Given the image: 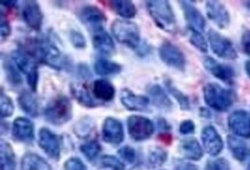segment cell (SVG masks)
Returning a JSON list of instances; mask_svg holds the SVG:
<instances>
[{
  "label": "cell",
  "mask_w": 250,
  "mask_h": 170,
  "mask_svg": "<svg viewBox=\"0 0 250 170\" xmlns=\"http://www.w3.org/2000/svg\"><path fill=\"white\" fill-rule=\"evenodd\" d=\"M107 5L110 6L112 11H114L120 17L130 19L136 15V7L131 1H108Z\"/></svg>",
  "instance_id": "cell-29"
},
{
  "label": "cell",
  "mask_w": 250,
  "mask_h": 170,
  "mask_svg": "<svg viewBox=\"0 0 250 170\" xmlns=\"http://www.w3.org/2000/svg\"><path fill=\"white\" fill-rule=\"evenodd\" d=\"M166 88H167L169 94H171L173 97H174L175 100L179 102V105H180V107L182 108V110L188 111L189 108H190V102H189V98L185 94H182L180 90L176 89L175 86L173 85V83L171 81H166Z\"/></svg>",
  "instance_id": "cell-33"
},
{
  "label": "cell",
  "mask_w": 250,
  "mask_h": 170,
  "mask_svg": "<svg viewBox=\"0 0 250 170\" xmlns=\"http://www.w3.org/2000/svg\"><path fill=\"white\" fill-rule=\"evenodd\" d=\"M202 143H203L204 150L210 155L216 156L223 151L224 143L220 134L212 126L205 127L202 131Z\"/></svg>",
  "instance_id": "cell-13"
},
{
  "label": "cell",
  "mask_w": 250,
  "mask_h": 170,
  "mask_svg": "<svg viewBox=\"0 0 250 170\" xmlns=\"http://www.w3.org/2000/svg\"><path fill=\"white\" fill-rule=\"evenodd\" d=\"M38 143H40L41 149L45 152L50 158L58 160L62 152V143L60 138L52 131L42 128L40 130V136H38Z\"/></svg>",
  "instance_id": "cell-10"
},
{
  "label": "cell",
  "mask_w": 250,
  "mask_h": 170,
  "mask_svg": "<svg viewBox=\"0 0 250 170\" xmlns=\"http://www.w3.org/2000/svg\"><path fill=\"white\" fill-rule=\"evenodd\" d=\"M65 170H86V168L81 160L78 158H72L66 161Z\"/></svg>",
  "instance_id": "cell-42"
},
{
  "label": "cell",
  "mask_w": 250,
  "mask_h": 170,
  "mask_svg": "<svg viewBox=\"0 0 250 170\" xmlns=\"http://www.w3.org/2000/svg\"><path fill=\"white\" fill-rule=\"evenodd\" d=\"M13 112H14V104H13L12 99L1 91L0 94V113H1V117L6 118L12 116Z\"/></svg>",
  "instance_id": "cell-35"
},
{
  "label": "cell",
  "mask_w": 250,
  "mask_h": 170,
  "mask_svg": "<svg viewBox=\"0 0 250 170\" xmlns=\"http://www.w3.org/2000/svg\"><path fill=\"white\" fill-rule=\"evenodd\" d=\"M121 70H123V67L119 63L113 62V61H108L106 59H98L95 62V72L98 75H114V74H119Z\"/></svg>",
  "instance_id": "cell-30"
},
{
  "label": "cell",
  "mask_w": 250,
  "mask_h": 170,
  "mask_svg": "<svg viewBox=\"0 0 250 170\" xmlns=\"http://www.w3.org/2000/svg\"><path fill=\"white\" fill-rule=\"evenodd\" d=\"M80 19L90 27L92 31L103 29V23L106 21V17L101 9L96 6H84L80 11Z\"/></svg>",
  "instance_id": "cell-18"
},
{
  "label": "cell",
  "mask_w": 250,
  "mask_h": 170,
  "mask_svg": "<svg viewBox=\"0 0 250 170\" xmlns=\"http://www.w3.org/2000/svg\"><path fill=\"white\" fill-rule=\"evenodd\" d=\"M22 18L25 24L33 30L38 31L43 23V13L41 11L40 5L37 1L25 2L22 8Z\"/></svg>",
  "instance_id": "cell-17"
},
{
  "label": "cell",
  "mask_w": 250,
  "mask_h": 170,
  "mask_svg": "<svg viewBox=\"0 0 250 170\" xmlns=\"http://www.w3.org/2000/svg\"><path fill=\"white\" fill-rule=\"evenodd\" d=\"M146 8H148L149 14L151 15L152 20L160 29L167 31V33H175L176 28H178L175 15L168 1L166 0L146 1Z\"/></svg>",
  "instance_id": "cell-2"
},
{
  "label": "cell",
  "mask_w": 250,
  "mask_h": 170,
  "mask_svg": "<svg viewBox=\"0 0 250 170\" xmlns=\"http://www.w3.org/2000/svg\"><path fill=\"white\" fill-rule=\"evenodd\" d=\"M195 131V124L193 121L186 120L180 124V132L182 134H190Z\"/></svg>",
  "instance_id": "cell-43"
},
{
  "label": "cell",
  "mask_w": 250,
  "mask_h": 170,
  "mask_svg": "<svg viewBox=\"0 0 250 170\" xmlns=\"http://www.w3.org/2000/svg\"><path fill=\"white\" fill-rule=\"evenodd\" d=\"M205 69L209 72L211 75H213L216 78L220 81L227 83V84H233L234 77H235V72L232 67L222 65V63L217 62L212 57H205L204 61Z\"/></svg>",
  "instance_id": "cell-12"
},
{
  "label": "cell",
  "mask_w": 250,
  "mask_h": 170,
  "mask_svg": "<svg viewBox=\"0 0 250 170\" xmlns=\"http://www.w3.org/2000/svg\"><path fill=\"white\" fill-rule=\"evenodd\" d=\"M92 92L95 97L102 101H111L115 95V89L110 82L105 79H97L94 82Z\"/></svg>",
  "instance_id": "cell-25"
},
{
  "label": "cell",
  "mask_w": 250,
  "mask_h": 170,
  "mask_svg": "<svg viewBox=\"0 0 250 170\" xmlns=\"http://www.w3.org/2000/svg\"><path fill=\"white\" fill-rule=\"evenodd\" d=\"M242 49L245 51L246 54L250 56V30L249 29H246L242 34Z\"/></svg>",
  "instance_id": "cell-45"
},
{
  "label": "cell",
  "mask_w": 250,
  "mask_h": 170,
  "mask_svg": "<svg viewBox=\"0 0 250 170\" xmlns=\"http://www.w3.org/2000/svg\"><path fill=\"white\" fill-rule=\"evenodd\" d=\"M103 138L106 143L118 145L124 140V128L120 121L114 117L105 118L103 123Z\"/></svg>",
  "instance_id": "cell-14"
},
{
  "label": "cell",
  "mask_w": 250,
  "mask_h": 170,
  "mask_svg": "<svg viewBox=\"0 0 250 170\" xmlns=\"http://www.w3.org/2000/svg\"><path fill=\"white\" fill-rule=\"evenodd\" d=\"M180 5L182 7V11H184L186 21H187L189 29H193V30L202 33L205 27V20L203 15L201 14V12L195 7L193 2L181 1Z\"/></svg>",
  "instance_id": "cell-20"
},
{
  "label": "cell",
  "mask_w": 250,
  "mask_h": 170,
  "mask_svg": "<svg viewBox=\"0 0 250 170\" xmlns=\"http://www.w3.org/2000/svg\"><path fill=\"white\" fill-rule=\"evenodd\" d=\"M204 100L205 104L218 112H225L233 104V95L229 90L224 89L223 86L210 83L204 88Z\"/></svg>",
  "instance_id": "cell-4"
},
{
  "label": "cell",
  "mask_w": 250,
  "mask_h": 170,
  "mask_svg": "<svg viewBox=\"0 0 250 170\" xmlns=\"http://www.w3.org/2000/svg\"><path fill=\"white\" fill-rule=\"evenodd\" d=\"M174 170H198L196 166L191 165V163H179L175 167Z\"/></svg>",
  "instance_id": "cell-46"
},
{
  "label": "cell",
  "mask_w": 250,
  "mask_h": 170,
  "mask_svg": "<svg viewBox=\"0 0 250 170\" xmlns=\"http://www.w3.org/2000/svg\"><path fill=\"white\" fill-rule=\"evenodd\" d=\"M120 100L124 107L128 111L143 112L149 110L150 100L144 95L135 94L128 89H124L120 92Z\"/></svg>",
  "instance_id": "cell-15"
},
{
  "label": "cell",
  "mask_w": 250,
  "mask_h": 170,
  "mask_svg": "<svg viewBox=\"0 0 250 170\" xmlns=\"http://www.w3.org/2000/svg\"><path fill=\"white\" fill-rule=\"evenodd\" d=\"M180 152L185 158L193 160V161H197L203 156V150H202L200 143L194 138H189V139H185L184 142H181Z\"/></svg>",
  "instance_id": "cell-23"
},
{
  "label": "cell",
  "mask_w": 250,
  "mask_h": 170,
  "mask_svg": "<svg viewBox=\"0 0 250 170\" xmlns=\"http://www.w3.org/2000/svg\"><path fill=\"white\" fill-rule=\"evenodd\" d=\"M245 5L247 6V8H248L249 11H250V1H246V2H245Z\"/></svg>",
  "instance_id": "cell-48"
},
{
  "label": "cell",
  "mask_w": 250,
  "mask_h": 170,
  "mask_svg": "<svg viewBox=\"0 0 250 170\" xmlns=\"http://www.w3.org/2000/svg\"><path fill=\"white\" fill-rule=\"evenodd\" d=\"M229 127L238 137H250V114L246 111H235L229 118Z\"/></svg>",
  "instance_id": "cell-11"
},
{
  "label": "cell",
  "mask_w": 250,
  "mask_h": 170,
  "mask_svg": "<svg viewBox=\"0 0 250 170\" xmlns=\"http://www.w3.org/2000/svg\"><path fill=\"white\" fill-rule=\"evenodd\" d=\"M92 44H94L95 49L102 54L111 56V54H113L115 52L114 41L104 29H98V30L94 31Z\"/></svg>",
  "instance_id": "cell-21"
},
{
  "label": "cell",
  "mask_w": 250,
  "mask_h": 170,
  "mask_svg": "<svg viewBox=\"0 0 250 170\" xmlns=\"http://www.w3.org/2000/svg\"><path fill=\"white\" fill-rule=\"evenodd\" d=\"M11 59L15 63L19 72L23 73L25 75L31 91H36L38 84V66L34 57L25 53L24 51L19 50L13 52Z\"/></svg>",
  "instance_id": "cell-6"
},
{
  "label": "cell",
  "mask_w": 250,
  "mask_h": 170,
  "mask_svg": "<svg viewBox=\"0 0 250 170\" xmlns=\"http://www.w3.org/2000/svg\"><path fill=\"white\" fill-rule=\"evenodd\" d=\"M112 34L119 43L130 49L139 47L141 41L140 29L135 23L126 20H117L112 23Z\"/></svg>",
  "instance_id": "cell-5"
},
{
  "label": "cell",
  "mask_w": 250,
  "mask_h": 170,
  "mask_svg": "<svg viewBox=\"0 0 250 170\" xmlns=\"http://www.w3.org/2000/svg\"><path fill=\"white\" fill-rule=\"evenodd\" d=\"M229 147L233 156L239 161H245L250 155V150L247 144L239 137L229 136Z\"/></svg>",
  "instance_id": "cell-27"
},
{
  "label": "cell",
  "mask_w": 250,
  "mask_h": 170,
  "mask_svg": "<svg viewBox=\"0 0 250 170\" xmlns=\"http://www.w3.org/2000/svg\"><path fill=\"white\" fill-rule=\"evenodd\" d=\"M0 25H1V27H0V31H1V39L2 40L7 39L9 35L12 33V28L11 25H9L8 21L5 20L4 17H1V24Z\"/></svg>",
  "instance_id": "cell-44"
},
{
  "label": "cell",
  "mask_w": 250,
  "mask_h": 170,
  "mask_svg": "<svg viewBox=\"0 0 250 170\" xmlns=\"http://www.w3.org/2000/svg\"><path fill=\"white\" fill-rule=\"evenodd\" d=\"M24 52L51 68L60 70L62 68V56L59 49L47 39H29L25 41Z\"/></svg>",
  "instance_id": "cell-1"
},
{
  "label": "cell",
  "mask_w": 250,
  "mask_h": 170,
  "mask_svg": "<svg viewBox=\"0 0 250 170\" xmlns=\"http://www.w3.org/2000/svg\"><path fill=\"white\" fill-rule=\"evenodd\" d=\"M0 161H1V170H15V153L8 143L1 142L0 147Z\"/></svg>",
  "instance_id": "cell-31"
},
{
  "label": "cell",
  "mask_w": 250,
  "mask_h": 170,
  "mask_svg": "<svg viewBox=\"0 0 250 170\" xmlns=\"http://www.w3.org/2000/svg\"><path fill=\"white\" fill-rule=\"evenodd\" d=\"M81 152L84 154L89 161H94L101 153V145L97 140H89L81 145Z\"/></svg>",
  "instance_id": "cell-34"
},
{
  "label": "cell",
  "mask_w": 250,
  "mask_h": 170,
  "mask_svg": "<svg viewBox=\"0 0 250 170\" xmlns=\"http://www.w3.org/2000/svg\"><path fill=\"white\" fill-rule=\"evenodd\" d=\"M159 57L163 62L168 67L178 70H184L186 67V57L182 51L171 41H164L159 49Z\"/></svg>",
  "instance_id": "cell-9"
},
{
  "label": "cell",
  "mask_w": 250,
  "mask_h": 170,
  "mask_svg": "<svg viewBox=\"0 0 250 170\" xmlns=\"http://www.w3.org/2000/svg\"><path fill=\"white\" fill-rule=\"evenodd\" d=\"M18 100L22 111L25 112L28 115L33 117H37L40 115V105H38V101L31 92L23 91L19 95Z\"/></svg>",
  "instance_id": "cell-26"
},
{
  "label": "cell",
  "mask_w": 250,
  "mask_h": 170,
  "mask_svg": "<svg viewBox=\"0 0 250 170\" xmlns=\"http://www.w3.org/2000/svg\"><path fill=\"white\" fill-rule=\"evenodd\" d=\"M205 170H230L229 163L225 159H217L207 163Z\"/></svg>",
  "instance_id": "cell-40"
},
{
  "label": "cell",
  "mask_w": 250,
  "mask_h": 170,
  "mask_svg": "<svg viewBox=\"0 0 250 170\" xmlns=\"http://www.w3.org/2000/svg\"><path fill=\"white\" fill-rule=\"evenodd\" d=\"M46 121L53 126H62L72 117V104L66 95H58L53 98L44 110Z\"/></svg>",
  "instance_id": "cell-3"
},
{
  "label": "cell",
  "mask_w": 250,
  "mask_h": 170,
  "mask_svg": "<svg viewBox=\"0 0 250 170\" xmlns=\"http://www.w3.org/2000/svg\"><path fill=\"white\" fill-rule=\"evenodd\" d=\"M167 159V152L163 149H155L150 152L149 155V165L151 168H156V167L162 166L163 163Z\"/></svg>",
  "instance_id": "cell-36"
},
{
  "label": "cell",
  "mask_w": 250,
  "mask_h": 170,
  "mask_svg": "<svg viewBox=\"0 0 250 170\" xmlns=\"http://www.w3.org/2000/svg\"><path fill=\"white\" fill-rule=\"evenodd\" d=\"M249 167H250V161H249Z\"/></svg>",
  "instance_id": "cell-49"
},
{
  "label": "cell",
  "mask_w": 250,
  "mask_h": 170,
  "mask_svg": "<svg viewBox=\"0 0 250 170\" xmlns=\"http://www.w3.org/2000/svg\"><path fill=\"white\" fill-rule=\"evenodd\" d=\"M69 39H70V43L73 44V46H74L75 49H79V50L85 49L86 40H85L84 36H83L80 31H76V30L70 31Z\"/></svg>",
  "instance_id": "cell-39"
},
{
  "label": "cell",
  "mask_w": 250,
  "mask_h": 170,
  "mask_svg": "<svg viewBox=\"0 0 250 170\" xmlns=\"http://www.w3.org/2000/svg\"><path fill=\"white\" fill-rule=\"evenodd\" d=\"M209 43L211 50L214 54L225 60H234L238 57L236 50L234 49L232 41L224 37L223 35L217 33L216 30H209Z\"/></svg>",
  "instance_id": "cell-8"
},
{
  "label": "cell",
  "mask_w": 250,
  "mask_h": 170,
  "mask_svg": "<svg viewBox=\"0 0 250 170\" xmlns=\"http://www.w3.org/2000/svg\"><path fill=\"white\" fill-rule=\"evenodd\" d=\"M207 14L208 18L217 24L218 27L225 29L229 24V13L227 11L225 6L219 1H208L207 4Z\"/></svg>",
  "instance_id": "cell-16"
},
{
  "label": "cell",
  "mask_w": 250,
  "mask_h": 170,
  "mask_svg": "<svg viewBox=\"0 0 250 170\" xmlns=\"http://www.w3.org/2000/svg\"><path fill=\"white\" fill-rule=\"evenodd\" d=\"M2 66H4V69L6 72V78L7 81L11 83L12 85L18 86L22 83L21 76L19 74V69L15 66V63L13 62L12 59H6L2 57Z\"/></svg>",
  "instance_id": "cell-32"
},
{
  "label": "cell",
  "mask_w": 250,
  "mask_h": 170,
  "mask_svg": "<svg viewBox=\"0 0 250 170\" xmlns=\"http://www.w3.org/2000/svg\"><path fill=\"white\" fill-rule=\"evenodd\" d=\"M127 128L130 137L136 142L149 139L155 132L153 122L146 117L139 116V115H133V116L128 117Z\"/></svg>",
  "instance_id": "cell-7"
},
{
  "label": "cell",
  "mask_w": 250,
  "mask_h": 170,
  "mask_svg": "<svg viewBox=\"0 0 250 170\" xmlns=\"http://www.w3.org/2000/svg\"><path fill=\"white\" fill-rule=\"evenodd\" d=\"M245 68H246L247 75H248V76L250 77V61H247V62H246V66H245Z\"/></svg>",
  "instance_id": "cell-47"
},
{
  "label": "cell",
  "mask_w": 250,
  "mask_h": 170,
  "mask_svg": "<svg viewBox=\"0 0 250 170\" xmlns=\"http://www.w3.org/2000/svg\"><path fill=\"white\" fill-rule=\"evenodd\" d=\"M119 154L121 155V158L125 159L127 162H129V163H133L136 160L135 150L130 146H125V147H123V149H120Z\"/></svg>",
  "instance_id": "cell-41"
},
{
  "label": "cell",
  "mask_w": 250,
  "mask_h": 170,
  "mask_svg": "<svg viewBox=\"0 0 250 170\" xmlns=\"http://www.w3.org/2000/svg\"><path fill=\"white\" fill-rule=\"evenodd\" d=\"M148 92L156 107L164 111H169L173 107L172 101L169 100V98L167 97V94H165V91L163 90L162 86L157 84L150 85L148 88Z\"/></svg>",
  "instance_id": "cell-24"
},
{
  "label": "cell",
  "mask_w": 250,
  "mask_h": 170,
  "mask_svg": "<svg viewBox=\"0 0 250 170\" xmlns=\"http://www.w3.org/2000/svg\"><path fill=\"white\" fill-rule=\"evenodd\" d=\"M21 170H51V167L37 154L28 153L22 159Z\"/></svg>",
  "instance_id": "cell-28"
},
{
  "label": "cell",
  "mask_w": 250,
  "mask_h": 170,
  "mask_svg": "<svg viewBox=\"0 0 250 170\" xmlns=\"http://www.w3.org/2000/svg\"><path fill=\"white\" fill-rule=\"evenodd\" d=\"M102 165L105 168H110L112 170H124L125 165L120 161L119 159H117L115 156L112 155H105L102 158Z\"/></svg>",
  "instance_id": "cell-38"
},
{
  "label": "cell",
  "mask_w": 250,
  "mask_h": 170,
  "mask_svg": "<svg viewBox=\"0 0 250 170\" xmlns=\"http://www.w3.org/2000/svg\"><path fill=\"white\" fill-rule=\"evenodd\" d=\"M13 137L22 143L33 142L35 137L33 122L28 118L18 117L13 123Z\"/></svg>",
  "instance_id": "cell-19"
},
{
  "label": "cell",
  "mask_w": 250,
  "mask_h": 170,
  "mask_svg": "<svg viewBox=\"0 0 250 170\" xmlns=\"http://www.w3.org/2000/svg\"><path fill=\"white\" fill-rule=\"evenodd\" d=\"M190 30V37H189V40L190 43L196 47L197 50H200L201 52H207L208 51V43L205 40V38L203 37V35L200 31L193 30V29H189Z\"/></svg>",
  "instance_id": "cell-37"
},
{
  "label": "cell",
  "mask_w": 250,
  "mask_h": 170,
  "mask_svg": "<svg viewBox=\"0 0 250 170\" xmlns=\"http://www.w3.org/2000/svg\"><path fill=\"white\" fill-rule=\"evenodd\" d=\"M70 91H72L73 97L82 106H84V107L92 108L98 106V102L94 100V98L91 97L88 88L84 84H82V83H73L70 85Z\"/></svg>",
  "instance_id": "cell-22"
}]
</instances>
